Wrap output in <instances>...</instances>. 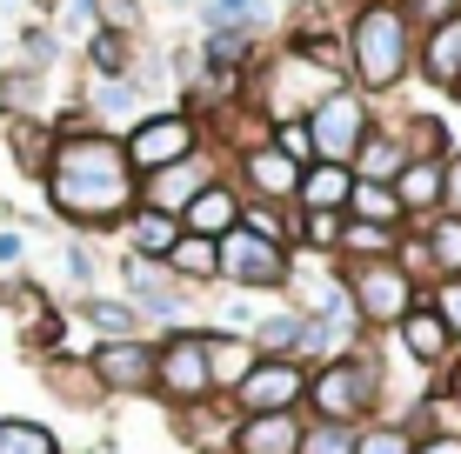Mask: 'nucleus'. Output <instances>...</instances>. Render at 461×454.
Returning <instances> with one entry per match:
<instances>
[{"mask_svg": "<svg viewBox=\"0 0 461 454\" xmlns=\"http://www.w3.org/2000/svg\"><path fill=\"white\" fill-rule=\"evenodd\" d=\"M308 421H335V428H361V421L388 414V361L381 341L361 334V348L328 354L321 368H308Z\"/></svg>", "mask_w": 461, "mask_h": 454, "instance_id": "3", "label": "nucleus"}, {"mask_svg": "<svg viewBox=\"0 0 461 454\" xmlns=\"http://www.w3.org/2000/svg\"><path fill=\"white\" fill-rule=\"evenodd\" d=\"M94 274H101V261H94V247L81 241V234H74V241H68V280L94 294Z\"/></svg>", "mask_w": 461, "mask_h": 454, "instance_id": "41", "label": "nucleus"}, {"mask_svg": "<svg viewBox=\"0 0 461 454\" xmlns=\"http://www.w3.org/2000/svg\"><path fill=\"white\" fill-rule=\"evenodd\" d=\"M167 274L181 280V288H214L221 280V241H201V234H181L167 254Z\"/></svg>", "mask_w": 461, "mask_h": 454, "instance_id": "28", "label": "nucleus"}, {"mask_svg": "<svg viewBox=\"0 0 461 454\" xmlns=\"http://www.w3.org/2000/svg\"><path fill=\"white\" fill-rule=\"evenodd\" d=\"M228 401H234V414H301L308 408V368L281 361V354H254L248 381Z\"/></svg>", "mask_w": 461, "mask_h": 454, "instance_id": "11", "label": "nucleus"}, {"mask_svg": "<svg viewBox=\"0 0 461 454\" xmlns=\"http://www.w3.org/2000/svg\"><path fill=\"white\" fill-rule=\"evenodd\" d=\"M134 54H140V40H127V34H94L81 40V60H87V81H127L134 74Z\"/></svg>", "mask_w": 461, "mask_h": 454, "instance_id": "29", "label": "nucleus"}, {"mask_svg": "<svg viewBox=\"0 0 461 454\" xmlns=\"http://www.w3.org/2000/svg\"><path fill=\"white\" fill-rule=\"evenodd\" d=\"M441 214H461V140L448 147V161H441Z\"/></svg>", "mask_w": 461, "mask_h": 454, "instance_id": "42", "label": "nucleus"}, {"mask_svg": "<svg viewBox=\"0 0 461 454\" xmlns=\"http://www.w3.org/2000/svg\"><path fill=\"white\" fill-rule=\"evenodd\" d=\"M394 254H402V234H394V227H368V221H348V214H341L335 261H394Z\"/></svg>", "mask_w": 461, "mask_h": 454, "instance_id": "30", "label": "nucleus"}, {"mask_svg": "<svg viewBox=\"0 0 461 454\" xmlns=\"http://www.w3.org/2000/svg\"><path fill=\"white\" fill-rule=\"evenodd\" d=\"M174 241H181V221L161 208H134L121 221V254H134V261H167Z\"/></svg>", "mask_w": 461, "mask_h": 454, "instance_id": "19", "label": "nucleus"}, {"mask_svg": "<svg viewBox=\"0 0 461 454\" xmlns=\"http://www.w3.org/2000/svg\"><path fill=\"white\" fill-rule=\"evenodd\" d=\"M47 387H54V401H68V408H101V381H94L87 354L74 361V354H47Z\"/></svg>", "mask_w": 461, "mask_h": 454, "instance_id": "27", "label": "nucleus"}, {"mask_svg": "<svg viewBox=\"0 0 461 454\" xmlns=\"http://www.w3.org/2000/svg\"><path fill=\"white\" fill-rule=\"evenodd\" d=\"M248 368H254V341L248 334H228V327H208V374H214V395L221 401L248 381Z\"/></svg>", "mask_w": 461, "mask_h": 454, "instance_id": "24", "label": "nucleus"}, {"mask_svg": "<svg viewBox=\"0 0 461 454\" xmlns=\"http://www.w3.org/2000/svg\"><path fill=\"white\" fill-rule=\"evenodd\" d=\"M21 261H27V241L14 227H0V268H21Z\"/></svg>", "mask_w": 461, "mask_h": 454, "instance_id": "43", "label": "nucleus"}, {"mask_svg": "<svg viewBox=\"0 0 461 454\" xmlns=\"http://www.w3.org/2000/svg\"><path fill=\"white\" fill-rule=\"evenodd\" d=\"M294 280V254L275 241H261V234L234 227L228 241H221V288L234 294H288Z\"/></svg>", "mask_w": 461, "mask_h": 454, "instance_id": "8", "label": "nucleus"}, {"mask_svg": "<svg viewBox=\"0 0 461 454\" xmlns=\"http://www.w3.org/2000/svg\"><path fill=\"white\" fill-rule=\"evenodd\" d=\"M267 140H275L294 167H314V134H308V120H281V128H267Z\"/></svg>", "mask_w": 461, "mask_h": 454, "instance_id": "40", "label": "nucleus"}, {"mask_svg": "<svg viewBox=\"0 0 461 454\" xmlns=\"http://www.w3.org/2000/svg\"><path fill=\"white\" fill-rule=\"evenodd\" d=\"M201 27H267L261 0H201Z\"/></svg>", "mask_w": 461, "mask_h": 454, "instance_id": "37", "label": "nucleus"}, {"mask_svg": "<svg viewBox=\"0 0 461 454\" xmlns=\"http://www.w3.org/2000/svg\"><path fill=\"white\" fill-rule=\"evenodd\" d=\"M415 454H461V434H428V441H415Z\"/></svg>", "mask_w": 461, "mask_h": 454, "instance_id": "44", "label": "nucleus"}, {"mask_svg": "<svg viewBox=\"0 0 461 454\" xmlns=\"http://www.w3.org/2000/svg\"><path fill=\"white\" fill-rule=\"evenodd\" d=\"M94 27H101V34H127V40H140L148 13H140V0H94Z\"/></svg>", "mask_w": 461, "mask_h": 454, "instance_id": "35", "label": "nucleus"}, {"mask_svg": "<svg viewBox=\"0 0 461 454\" xmlns=\"http://www.w3.org/2000/svg\"><path fill=\"white\" fill-rule=\"evenodd\" d=\"M388 341H394V354H402L408 368H435V374H441V368H448L455 354H461L455 341H448V327L435 321V307H428V301H421V307H415V315H408L402 327H394Z\"/></svg>", "mask_w": 461, "mask_h": 454, "instance_id": "15", "label": "nucleus"}, {"mask_svg": "<svg viewBox=\"0 0 461 454\" xmlns=\"http://www.w3.org/2000/svg\"><path fill=\"white\" fill-rule=\"evenodd\" d=\"M7 154L21 161V174H27V181H47V161H54V120L7 114Z\"/></svg>", "mask_w": 461, "mask_h": 454, "instance_id": "25", "label": "nucleus"}, {"mask_svg": "<svg viewBox=\"0 0 461 454\" xmlns=\"http://www.w3.org/2000/svg\"><path fill=\"white\" fill-rule=\"evenodd\" d=\"M181 7H201V0H181Z\"/></svg>", "mask_w": 461, "mask_h": 454, "instance_id": "45", "label": "nucleus"}, {"mask_svg": "<svg viewBox=\"0 0 461 454\" xmlns=\"http://www.w3.org/2000/svg\"><path fill=\"white\" fill-rule=\"evenodd\" d=\"M348 221H368V227H394V234H408L402 200H394V187H381V181H355V194H348Z\"/></svg>", "mask_w": 461, "mask_h": 454, "instance_id": "32", "label": "nucleus"}, {"mask_svg": "<svg viewBox=\"0 0 461 454\" xmlns=\"http://www.w3.org/2000/svg\"><path fill=\"white\" fill-rule=\"evenodd\" d=\"M121 301H134L140 321L167 327H187V315H194V288H181L167 261H134V254H121Z\"/></svg>", "mask_w": 461, "mask_h": 454, "instance_id": "10", "label": "nucleus"}, {"mask_svg": "<svg viewBox=\"0 0 461 454\" xmlns=\"http://www.w3.org/2000/svg\"><path fill=\"white\" fill-rule=\"evenodd\" d=\"M228 181L241 187V200H261V208H294V194H301V167L275 147V140L241 147L228 161Z\"/></svg>", "mask_w": 461, "mask_h": 454, "instance_id": "12", "label": "nucleus"}, {"mask_svg": "<svg viewBox=\"0 0 461 454\" xmlns=\"http://www.w3.org/2000/svg\"><path fill=\"white\" fill-rule=\"evenodd\" d=\"M0 454H60V434L47 428V421L0 414Z\"/></svg>", "mask_w": 461, "mask_h": 454, "instance_id": "33", "label": "nucleus"}, {"mask_svg": "<svg viewBox=\"0 0 461 454\" xmlns=\"http://www.w3.org/2000/svg\"><path fill=\"white\" fill-rule=\"evenodd\" d=\"M341 87H348L341 74H328V67H314V60H301L294 47L281 40V47H267V54H254L248 93H241V101L267 120V128H281V120H308L314 107H321L328 93H341Z\"/></svg>", "mask_w": 461, "mask_h": 454, "instance_id": "4", "label": "nucleus"}, {"mask_svg": "<svg viewBox=\"0 0 461 454\" xmlns=\"http://www.w3.org/2000/svg\"><path fill=\"white\" fill-rule=\"evenodd\" d=\"M355 454H415V434H408V421L375 414V421L355 428Z\"/></svg>", "mask_w": 461, "mask_h": 454, "instance_id": "34", "label": "nucleus"}, {"mask_svg": "<svg viewBox=\"0 0 461 454\" xmlns=\"http://www.w3.org/2000/svg\"><path fill=\"white\" fill-rule=\"evenodd\" d=\"M421 301H428V307H435V321H441V327H448V341H455V348H461V280H435V288H428V294H421Z\"/></svg>", "mask_w": 461, "mask_h": 454, "instance_id": "38", "label": "nucleus"}, {"mask_svg": "<svg viewBox=\"0 0 461 454\" xmlns=\"http://www.w3.org/2000/svg\"><path fill=\"white\" fill-rule=\"evenodd\" d=\"M348 307H355V327L368 341H388L394 327L421 307V280L402 268V261H335Z\"/></svg>", "mask_w": 461, "mask_h": 454, "instance_id": "5", "label": "nucleus"}, {"mask_svg": "<svg viewBox=\"0 0 461 454\" xmlns=\"http://www.w3.org/2000/svg\"><path fill=\"white\" fill-rule=\"evenodd\" d=\"M87 368L101 395H154V334L148 341H101L87 348Z\"/></svg>", "mask_w": 461, "mask_h": 454, "instance_id": "14", "label": "nucleus"}, {"mask_svg": "<svg viewBox=\"0 0 461 454\" xmlns=\"http://www.w3.org/2000/svg\"><path fill=\"white\" fill-rule=\"evenodd\" d=\"M394 200H402L408 234L428 227V221L441 214V161H408L402 174H394Z\"/></svg>", "mask_w": 461, "mask_h": 454, "instance_id": "18", "label": "nucleus"}, {"mask_svg": "<svg viewBox=\"0 0 461 454\" xmlns=\"http://www.w3.org/2000/svg\"><path fill=\"white\" fill-rule=\"evenodd\" d=\"M341 47H348V87L361 101H381L415 74V27L394 0H348Z\"/></svg>", "mask_w": 461, "mask_h": 454, "instance_id": "2", "label": "nucleus"}, {"mask_svg": "<svg viewBox=\"0 0 461 454\" xmlns=\"http://www.w3.org/2000/svg\"><path fill=\"white\" fill-rule=\"evenodd\" d=\"M81 327L94 334V348H101V341H148V321H140L134 301H121V294H81Z\"/></svg>", "mask_w": 461, "mask_h": 454, "instance_id": "20", "label": "nucleus"}, {"mask_svg": "<svg viewBox=\"0 0 461 454\" xmlns=\"http://www.w3.org/2000/svg\"><path fill=\"white\" fill-rule=\"evenodd\" d=\"M348 194H355V174L348 167H301V194H294V214H348Z\"/></svg>", "mask_w": 461, "mask_h": 454, "instance_id": "23", "label": "nucleus"}, {"mask_svg": "<svg viewBox=\"0 0 461 454\" xmlns=\"http://www.w3.org/2000/svg\"><path fill=\"white\" fill-rule=\"evenodd\" d=\"M415 74L428 87L455 93V81H461V21H448V27H435V34L415 40Z\"/></svg>", "mask_w": 461, "mask_h": 454, "instance_id": "21", "label": "nucleus"}, {"mask_svg": "<svg viewBox=\"0 0 461 454\" xmlns=\"http://www.w3.org/2000/svg\"><path fill=\"white\" fill-rule=\"evenodd\" d=\"M0 7H14V0H0Z\"/></svg>", "mask_w": 461, "mask_h": 454, "instance_id": "47", "label": "nucleus"}, {"mask_svg": "<svg viewBox=\"0 0 461 454\" xmlns=\"http://www.w3.org/2000/svg\"><path fill=\"white\" fill-rule=\"evenodd\" d=\"M301 434H308V414H241L228 454H301Z\"/></svg>", "mask_w": 461, "mask_h": 454, "instance_id": "16", "label": "nucleus"}, {"mask_svg": "<svg viewBox=\"0 0 461 454\" xmlns=\"http://www.w3.org/2000/svg\"><path fill=\"white\" fill-rule=\"evenodd\" d=\"M87 114H94V128L101 134H127L140 114H148V101L134 93V81H87Z\"/></svg>", "mask_w": 461, "mask_h": 454, "instance_id": "22", "label": "nucleus"}, {"mask_svg": "<svg viewBox=\"0 0 461 454\" xmlns=\"http://www.w3.org/2000/svg\"><path fill=\"white\" fill-rule=\"evenodd\" d=\"M241 208H248V200H241V187L221 174V181L208 187V194H201L194 208L181 214V234H201V241H228V234L241 227Z\"/></svg>", "mask_w": 461, "mask_h": 454, "instance_id": "17", "label": "nucleus"}, {"mask_svg": "<svg viewBox=\"0 0 461 454\" xmlns=\"http://www.w3.org/2000/svg\"><path fill=\"white\" fill-rule=\"evenodd\" d=\"M455 101H461V81H455Z\"/></svg>", "mask_w": 461, "mask_h": 454, "instance_id": "46", "label": "nucleus"}, {"mask_svg": "<svg viewBox=\"0 0 461 454\" xmlns=\"http://www.w3.org/2000/svg\"><path fill=\"white\" fill-rule=\"evenodd\" d=\"M402 167H408L402 134L375 120V134L361 140V154H355V167H348V174H355V181H381V187H394V174H402Z\"/></svg>", "mask_w": 461, "mask_h": 454, "instance_id": "26", "label": "nucleus"}, {"mask_svg": "<svg viewBox=\"0 0 461 454\" xmlns=\"http://www.w3.org/2000/svg\"><path fill=\"white\" fill-rule=\"evenodd\" d=\"M228 174V161H221L214 147H201L194 161H181V167H161V174H148L140 181V208H161V214H174V221H181L187 208H194L201 194H208V187Z\"/></svg>", "mask_w": 461, "mask_h": 454, "instance_id": "13", "label": "nucleus"}, {"mask_svg": "<svg viewBox=\"0 0 461 454\" xmlns=\"http://www.w3.org/2000/svg\"><path fill=\"white\" fill-rule=\"evenodd\" d=\"M394 7L408 13L415 40H421V34H435V27H448V21H461V0H394Z\"/></svg>", "mask_w": 461, "mask_h": 454, "instance_id": "36", "label": "nucleus"}, {"mask_svg": "<svg viewBox=\"0 0 461 454\" xmlns=\"http://www.w3.org/2000/svg\"><path fill=\"white\" fill-rule=\"evenodd\" d=\"M41 187H47V208L74 234H121V221L140 208V174L127 167L121 140L81 114L54 120V161H47Z\"/></svg>", "mask_w": 461, "mask_h": 454, "instance_id": "1", "label": "nucleus"}, {"mask_svg": "<svg viewBox=\"0 0 461 454\" xmlns=\"http://www.w3.org/2000/svg\"><path fill=\"white\" fill-rule=\"evenodd\" d=\"M201 147H208V134H201V120L187 114L181 101H167V107H148V114H140L134 128L121 134V154H127V167H134L140 181H148V174H161V167H181V161H194Z\"/></svg>", "mask_w": 461, "mask_h": 454, "instance_id": "6", "label": "nucleus"}, {"mask_svg": "<svg viewBox=\"0 0 461 454\" xmlns=\"http://www.w3.org/2000/svg\"><path fill=\"white\" fill-rule=\"evenodd\" d=\"M308 134H314V161H328V167H355L361 140L375 134V101H361L355 87L328 93V101L308 114Z\"/></svg>", "mask_w": 461, "mask_h": 454, "instance_id": "9", "label": "nucleus"}, {"mask_svg": "<svg viewBox=\"0 0 461 454\" xmlns=\"http://www.w3.org/2000/svg\"><path fill=\"white\" fill-rule=\"evenodd\" d=\"M301 454H355V428H335V421H308V434H301Z\"/></svg>", "mask_w": 461, "mask_h": 454, "instance_id": "39", "label": "nucleus"}, {"mask_svg": "<svg viewBox=\"0 0 461 454\" xmlns=\"http://www.w3.org/2000/svg\"><path fill=\"white\" fill-rule=\"evenodd\" d=\"M428 241V268L435 280H461V214H435L428 227H415Z\"/></svg>", "mask_w": 461, "mask_h": 454, "instance_id": "31", "label": "nucleus"}, {"mask_svg": "<svg viewBox=\"0 0 461 454\" xmlns=\"http://www.w3.org/2000/svg\"><path fill=\"white\" fill-rule=\"evenodd\" d=\"M154 395L174 414L201 408V401H221L214 374H208V327H167V334H154Z\"/></svg>", "mask_w": 461, "mask_h": 454, "instance_id": "7", "label": "nucleus"}]
</instances>
